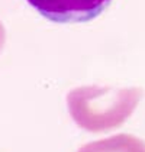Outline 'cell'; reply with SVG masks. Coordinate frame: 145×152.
I'll return each mask as SVG.
<instances>
[{
    "label": "cell",
    "mask_w": 145,
    "mask_h": 152,
    "mask_svg": "<svg viewBox=\"0 0 145 152\" xmlns=\"http://www.w3.org/2000/svg\"><path fill=\"white\" fill-rule=\"evenodd\" d=\"M3 42H4V32H3V28L0 25V49L3 47Z\"/></svg>",
    "instance_id": "obj_4"
},
{
    "label": "cell",
    "mask_w": 145,
    "mask_h": 152,
    "mask_svg": "<svg viewBox=\"0 0 145 152\" xmlns=\"http://www.w3.org/2000/svg\"><path fill=\"white\" fill-rule=\"evenodd\" d=\"M138 87L113 88L84 86L67 96V106L77 126L90 132L119 128L133 113L141 100Z\"/></svg>",
    "instance_id": "obj_1"
},
{
    "label": "cell",
    "mask_w": 145,
    "mask_h": 152,
    "mask_svg": "<svg viewBox=\"0 0 145 152\" xmlns=\"http://www.w3.org/2000/svg\"><path fill=\"white\" fill-rule=\"evenodd\" d=\"M77 152H145V142L131 135H116L90 142Z\"/></svg>",
    "instance_id": "obj_3"
},
{
    "label": "cell",
    "mask_w": 145,
    "mask_h": 152,
    "mask_svg": "<svg viewBox=\"0 0 145 152\" xmlns=\"http://www.w3.org/2000/svg\"><path fill=\"white\" fill-rule=\"evenodd\" d=\"M45 19L57 23L89 22L97 18L112 0H26Z\"/></svg>",
    "instance_id": "obj_2"
}]
</instances>
